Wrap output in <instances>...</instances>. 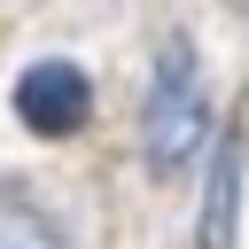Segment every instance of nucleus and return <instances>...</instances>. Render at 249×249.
Masks as SVG:
<instances>
[{
	"label": "nucleus",
	"instance_id": "obj_1",
	"mask_svg": "<svg viewBox=\"0 0 249 249\" xmlns=\"http://www.w3.org/2000/svg\"><path fill=\"white\" fill-rule=\"evenodd\" d=\"M140 140H148V163L156 171H187L195 148L210 140V93H202V70H195V47L187 39H163V54H156Z\"/></svg>",
	"mask_w": 249,
	"mask_h": 249
},
{
	"label": "nucleus",
	"instance_id": "obj_3",
	"mask_svg": "<svg viewBox=\"0 0 249 249\" xmlns=\"http://www.w3.org/2000/svg\"><path fill=\"white\" fill-rule=\"evenodd\" d=\"M0 249H70V241H62V226H54L31 195L0 187Z\"/></svg>",
	"mask_w": 249,
	"mask_h": 249
},
{
	"label": "nucleus",
	"instance_id": "obj_2",
	"mask_svg": "<svg viewBox=\"0 0 249 249\" xmlns=\"http://www.w3.org/2000/svg\"><path fill=\"white\" fill-rule=\"evenodd\" d=\"M86 109H93V86H86L78 62H31L16 78V117L31 132H78Z\"/></svg>",
	"mask_w": 249,
	"mask_h": 249
}]
</instances>
